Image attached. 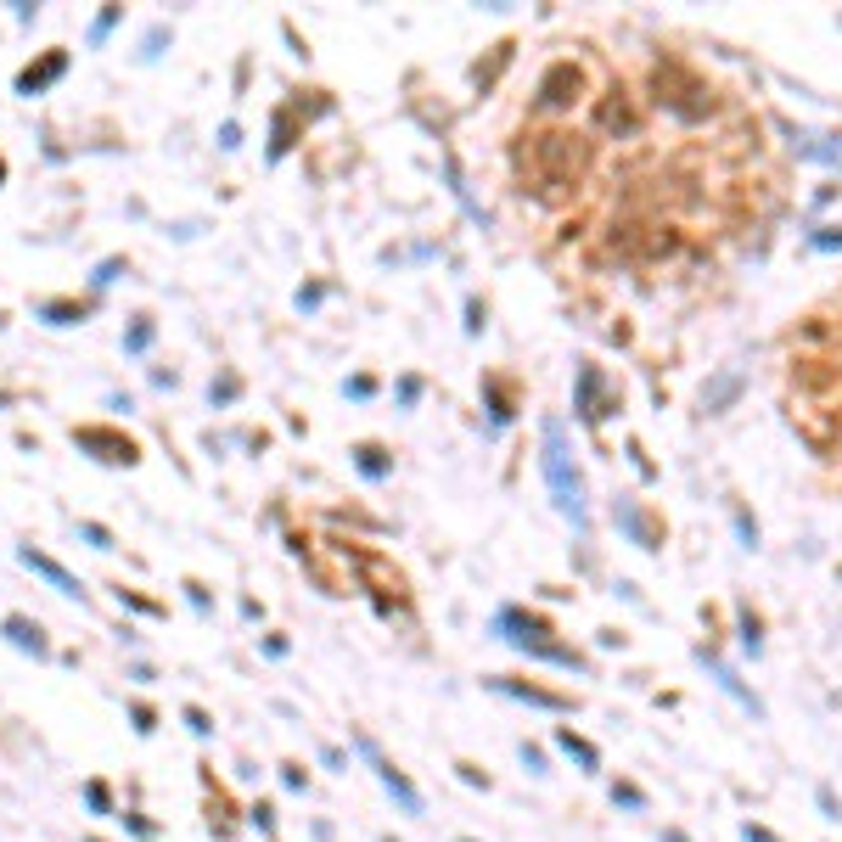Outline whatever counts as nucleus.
<instances>
[{"mask_svg":"<svg viewBox=\"0 0 842 842\" xmlns=\"http://www.w3.org/2000/svg\"><path fill=\"white\" fill-rule=\"evenodd\" d=\"M84 450H101V461H124V467H130L135 461V444L130 438H113V433H101V427H84V433H74Z\"/></svg>","mask_w":842,"mask_h":842,"instance_id":"nucleus-1","label":"nucleus"},{"mask_svg":"<svg viewBox=\"0 0 842 842\" xmlns=\"http://www.w3.org/2000/svg\"><path fill=\"white\" fill-rule=\"evenodd\" d=\"M17 557H23V567H34V573H40V579H51V584H57L62 596H84L74 573H68V567H57L51 557H40V550H28V545H23V550H17Z\"/></svg>","mask_w":842,"mask_h":842,"instance_id":"nucleus-2","label":"nucleus"},{"mask_svg":"<svg viewBox=\"0 0 842 842\" xmlns=\"http://www.w3.org/2000/svg\"><path fill=\"white\" fill-rule=\"evenodd\" d=\"M62 68H68V51H51V57H45L40 68H23V74H17V91H23V96H34V91H45V84H51V79L62 74Z\"/></svg>","mask_w":842,"mask_h":842,"instance_id":"nucleus-3","label":"nucleus"},{"mask_svg":"<svg viewBox=\"0 0 842 842\" xmlns=\"http://www.w3.org/2000/svg\"><path fill=\"white\" fill-rule=\"evenodd\" d=\"M0 629H6L12 646H23V652H34V657H45V652H51V646H45V635H40V623H28V618H17V613H12L6 623H0Z\"/></svg>","mask_w":842,"mask_h":842,"instance_id":"nucleus-4","label":"nucleus"},{"mask_svg":"<svg viewBox=\"0 0 842 842\" xmlns=\"http://www.w3.org/2000/svg\"><path fill=\"white\" fill-rule=\"evenodd\" d=\"M40 315H51L57 326H74V320H84V303H40Z\"/></svg>","mask_w":842,"mask_h":842,"instance_id":"nucleus-5","label":"nucleus"},{"mask_svg":"<svg viewBox=\"0 0 842 842\" xmlns=\"http://www.w3.org/2000/svg\"><path fill=\"white\" fill-rule=\"evenodd\" d=\"M79 533H84V540H91L96 550H113V540H107V528H101V523H79Z\"/></svg>","mask_w":842,"mask_h":842,"instance_id":"nucleus-6","label":"nucleus"},{"mask_svg":"<svg viewBox=\"0 0 842 842\" xmlns=\"http://www.w3.org/2000/svg\"><path fill=\"white\" fill-rule=\"evenodd\" d=\"M147 343H152V326H147V320H140V326H135L130 337H124V349H147Z\"/></svg>","mask_w":842,"mask_h":842,"instance_id":"nucleus-7","label":"nucleus"},{"mask_svg":"<svg viewBox=\"0 0 842 842\" xmlns=\"http://www.w3.org/2000/svg\"><path fill=\"white\" fill-rule=\"evenodd\" d=\"M0 180H6V164H0Z\"/></svg>","mask_w":842,"mask_h":842,"instance_id":"nucleus-8","label":"nucleus"}]
</instances>
